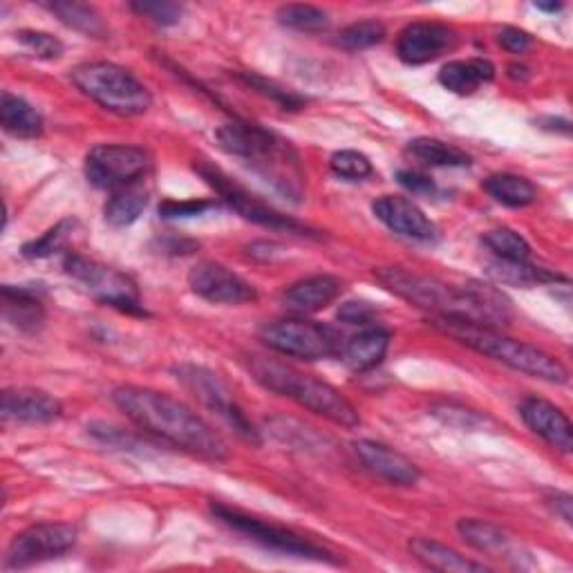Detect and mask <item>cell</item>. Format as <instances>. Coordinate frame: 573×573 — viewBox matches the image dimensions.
<instances>
[{"label": "cell", "instance_id": "obj_1", "mask_svg": "<svg viewBox=\"0 0 573 573\" xmlns=\"http://www.w3.org/2000/svg\"><path fill=\"white\" fill-rule=\"evenodd\" d=\"M374 278L395 296L428 312L433 318L466 320L495 329L513 320L508 298L493 285L468 283L457 287L402 267H378L374 269Z\"/></svg>", "mask_w": 573, "mask_h": 573}, {"label": "cell", "instance_id": "obj_2", "mask_svg": "<svg viewBox=\"0 0 573 573\" xmlns=\"http://www.w3.org/2000/svg\"><path fill=\"white\" fill-rule=\"evenodd\" d=\"M115 406L126 413L141 431L205 460L223 462L229 457V446L198 413L181 402L139 386H121L112 393Z\"/></svg>", "mask_w": 573, "mask_h": 573}, {"label": "cell", "instance_id": "obj_3", "mask_svg": "<svg viewBox=\"0 0 573 573\" xmlns=\"http://www.w3.org/2000/svg\"><path fill=\"white\" fill-rule=\"evenodd\" d=\"M216 137L225 152L236 155L254 166V170L265 181H269L278 194L292 200L303 198L305 175L298 152L289 141L249 121H229L216 132Z\"/></svg>", "mask_w": 573, "mask_h": 573}, {"label": "cell", "instance_id": "obj_4", "mask_svg": "<svg viewBox=\"0 0 573 573\" xmlns=\"http://www.w3.org/2000/svg\"><path fill=\"white\" fill-rule=\"evenodd\" d=\"M431 325L442 334L460 340L462 345L484 356H491L515 372L549 381V384H566L569 381V369L557 358H553L551 354L531 343L508 338L500 334L495 327H484L453 318H431Z\"/></svg>", "mask_w": 573, "mask_h": 573}, {"label": "cell", "instance_id": "obj_5", "mask_svg": "<svg viewBox=\"0 0 573 573\" xmlns=\"http://www.w3.org/2000/svg\"><path fill=\"white\" fill-rule=\"evenodd\" d=\"M249 369L258 384L267 391L296 402L298 406L325 417L336 426L356 428L360 424L358 411L334 386H329L327 381L303 374L285 363L263 356H254L249 360Z\"/></svg>", "mask_w": 573, "mask_h": 573}, {"label": "cell", "instance_id": "obj_6", "mask_svg": "<svg viewBox=\"0 0 573 573\" xmlns=\"http://www.w3.org/2000/svg\"><path fill=\"white\" fill-rule=\"evenodd\" d=\"M70 79L86 97L119 117H137L148 112L152 106L150 90L117 63H83L72 70Z\"/></svg>", "mask_w": 573, "mask_h": 573}, {"label": "cell", "instance_id": "obj_7", "mask_svg": "<svg viewBox=\"0 0 573 573\" xmlns=\"http://www.w3.org/2000/svg\"><path fill=\"white\" fill-rule=\"evenodd\" d=\"M211 511L220 522H225L234 531L247 535L249 540L258 542L260 546H265L269 551H278V553L294 555V557H305V560L338 564V557L332 551H327L325 546H320V544H316V542H312V540H307V537H303V535H298L289 528H283V526H276L271 522L251 517L247 513H240V511L223 506V504H214Z\"/></svg>", "mask_w": 573, "mask_h": 573}, {"label": "cell", "instance_id": "obj_8", "mask_svg": "<svg viewBox=\"0 0 573 573\" xmlns=\"http://www.w3.org/2000/svg\"><path fill=\"white\" fill-rule=\"evenodd\" d=\"M172 374L190 395H194L198 402H202L209 411L218 413L243 439L260 446L258 431L247 419L243 408L236 404L231 391L227 388V384L216 372H211L202 365L181 363V365L172 367Z\"/></svg>", "mask_w": 573, "mask_h": 573}, {"label": "cell", "instance_id": "obj_9", "mask_svg": "<svg viewBox=\"0 0 573 573\" xmlns=\"http://www.w3.org/2000/svg\"><path fill=\"white\" fill-rule=\"evenodd\" d=\"M196 170L205 177V181L216 190V194L245 220L260 225L265 229L271 231H283V234H294V236H314L309 227L300 225L294 218H287L278 211H274L271 207H267L265 202H260L256 196H251L247 188H243L240 184H236L229 175H225L218 166H214L207 159L196 161Z\"/></svg>", "mask_w": 573, "mask_h": 573}, {"label": "cell", "instance_id": "obj_10", "mask_svg": "<svg viewBox=\"0 0 573 573\" xmlns=\"http://www.w3.org/2000/svg\"><path fill=\"white\" fill-rule=\"evenodd\" d=\"M260 338L278 354L303 360H320L340 352V338L332 327L305 318L269 323L263 327Z\"/></svg>", "mask_w": 573, "mask_h": 573}, {"label": "cell", "instance_id": "obj_11", "mask_svg": "<svg viewBox=\"0 0 573 573\" xmlns=\"http://www.w3.org/2000/svg\"><path fill=\"white\" fill-rule=\"evenodd\" d=\"M63 269L75 283H79L99 303L117 307L128 314H146L139 303L137 285L126 274L108 265H101L97 260H88L83 256H68L63 263Z\"/></svg>", "mask_w": 573, "mask_h": 573}, {"label": "cell", "instance_id": "obj_12", "mask_svg": "<svg viewBox=\"0 0 573 573\" xmlns=\"http://www.w3.org/2000/svg\"><path fill=\"white\" fill-rule=\"evenodd\" d=\"M150 168V155L130 144H101L86 157V177L92 186L121 190L137 184Z\"/></svg>", "mask_w": 573, "mask_h": 573}, {"label": "cell", "instance_id": "obj_13", "mask_svg": "<svg viewBox=\"0 0 573 573\" xmlns=\"http://www.w3.org/2000/svg\"><path fill=\"white\" fill-rule=\"evenodd\" d=\"M77 528L72 524L48 522L34 524L19 533L6 555V569H28L43 560H52L57 555L68 553L77 544Z\"/></svg>", "mask_w": 573, "mask_h": 573}, {"label": "cell", "instance_id": "obj_14", "mask_svg": "<svg viewBox=\"0 0 573 573\" xmlns=\"http://www.w3.org/2000/svg\"><path fill=\"white\" fill-rule=\"evenodd\" d=\"M188 285L200 298L216 305H243L258 300V292L243 276L220 263H198L188 274Z\"/></svg>", "mask_w": 573, "mask_h": 573}, {"label": "cell", "instance_id": "obj_15", "mask_svg": "<svg viewBox=\"0 0 573 573\" xmlns=\"http://www.w3.org/2000/svg\"><path fill=\"white\" fill-rule=\"evenodd\" d=\"M457 46V32L437 21H417L402 30L397 39V55L408 66H424Z\"/></svg>", "mask_w": 573, "mask_h": 573}, {"label": "cell", "instance_id": "obj_16", "mask_svg": "<svg viewBox=\"0 0 573 573\" xmlns=\"http://www.w3.org/2000/svg\"><path fill=\"white\" fill-rule=\"evenodd\" d=\"M372 211L378 223H384L397 236H404L417 243L437 240L435 223L408 198L384 196L372 205Z\"/></svg>", "mask_w": 573, "mask_h": 573}, {"label": "cell", "instance_id": "obj_17", "mask_svg": "<svg viewBox=\"0 0 573 573\" xmlns=\"http://www.w3.org/2000/svg\"><path fill=\"white\" fill-rule=\"evenodd\" d=\"M354 453L372 475L386 480L388 484L415 486L422 477L419 468L406 455L397 453L386 444L360 439L354 444Z\"/></svg>", "mask_w": 573, "mask_h": 573}, {"label": "cell", "instance_id": "obj_18", "mask_svg": "<svg viewBox=\"0 0 573 573\" xmlns=\"http://www.w3.org/2000/svg\"><path fill=\"white\" fill-rule=\"evenodd\" d=\"M520 417L540 439L560 453H571L573 448V426L569 417L553 404L528 397L520 406Z\"/></svg>", "mask_w": 573, "mask_h": 573}, {"label": "cell", "instance_id": "obj_19", "mask_svg": "<svg viewBox=\"0 0 573 573\" xmlns=\"http://www.w3.org/2000/svg\"><path fill=\"white\" fill-rule=\"evenodd\" d=\"M343 294V283L336 276L318 274L294 283L285 289L283 303L296 314H314L332 305Z\"/></svg>", "mask_w": 573, "mask_h": 573}, {"label": "cell", "instance_id": "obj_20", "mask_svg": "<svg viewBox=\"0 0 573 573\" xmlns=\"http://www.w3.org/2000/svg\"><path fill=\"white\" fill-rule=\"evenodd\" d=\"M61 404L41 391H6L3 417L21 424H52L61 417Z\"/></svg>", "mask_w": 573, "mask_h": 573}, {"label": "cell", "instance_id": "obj_21", "mask_svg": "<svg viewBox=\"0 0 573 573\" xmlns=\"http://www.w3.org/2000/svg\"><path fill=\"white\" fill-rule=\"evenodd\" d=\"M495 79V66L486 59H468V61H451L439 72V83L460 95H473L484 83H491Z\"/></svg>", "mask_w": 573, "mask_h": 573}, {"label": "cell", "instance_id": "obj_22", "mask_svg": "<svg viewBox=\"0 0 573 573\" xmlns=\"http://www.w3.org/2000/svg\"><path fill=\"white\" fill-rule=\"evenodd\" d=\"M391 347V334L381 327H367L360 334H356L347 345L343 347V360L354 372H365L376 367L386 358Z\"/></svg>", "mask_w": 573, "mask_h": 573}, {"label": "cell", "instance_id": "obj_23", "mask_svg": "<svg viewBox=\"0 0 573 573\" xmlns=\"http://www.w3.org/2000/svg\"><path fill=\"white\" fill-rule=\"evenodd\" d=\"M3 314L21 332H39L46 323V309L37 294L26 287H3Z\"/></svg>", "mask_w": 573, "mask_h": 573}, {"label": "cell", "instance_id": "obj_24", "mask_svg": "<svg viewBox=\"0 0 573 573\" xmlns=\"http://www.w3.org/2000/svg\"><path fill=\"white\" fill-rule=\"evenodd\" d=\"M413 555L424 562L428 569L446 571V573H473V571H488L486 564L473 562L466 555H460L455 549L439 544L428 537H415L411 540Z\"/></svg>", "mask_w": 573, "mask_h": 573}, {"label": "cell", "instance_id": "obj_25", "mask_svg": "<svg viewBox=\"0 0 573 573\" xmlns=\"http://www.w3.org/2000/svg\"><path fill=\"white\" fill-rule=\"evenodd\" d=\"M0 124L19 139H34L43 132L41 112L12 92H6L3 99H0Z\"/></svg>", "mask_w": 573, "mask_h": 573}, {"label": "cell", "instance_id": "obj_26", "mask_svg": "<svg viewBox=\"0 0 573 573\" xmlns=\"http://www.w3.org/2000/svg\"><path fill=\"white\" fill-rule=\"evenodd\" d=\"M484 190L495 202L511 209H522L537 200V188L533 186V181L513 172H495L486 177Z\"/></svg>", "mask_w": 573, "mask_h": 573}, {"label": "cell", "instance_id": "obj_27", "mask_svg": "<svg viewBox=\"0 0 573 573\" xmlns=\"http://www.w3.org/2000/svg\"><path fill=\"white\" fill-rule=\"evenodd\" d=\"M150 194L148 188H144L139 181L132 186H126L121 190H115V196L108 200L103 216L106 223L112 227H130L132 223L139 220L144 209L148 207Z\"/></svg>", "mask_w": 573, "mask_h": 573}, {"label": "cell", "instance_id": "obj_28", "mask_svg": "<svg viewBox=\"0 0 573 573\" xmlns=\"http://www.w3.org/2000/svg\"><path fill=\"white\" fill-rule=\"evenodd\" d=\"M486 274L500 283V285H513V287H531V285H544V283H566L564 276L553 274L549 269L535 267L526 263H511V260H495L488 265Z\"/></svg>", "mask_w": 573, "mask_h": 573}, {"label": "cell", "instance_id": "obj_29", "mask_svg": "<svg viewBox=\"0 0 573 573\" xmlns=\"http://www.w3.org/2000/svg\"><path fill=\"white\" fill-rule=\"evenodd\" d=\"M48 10L59 17V21L86 37L103 39L108 34V26L103 23L101 14L83 3H50Z\"/></svg>", "mask_w": 573, "mask_h": 573}, {"label": "cell", "instance_id": "obj_30", "mask_svg": "<svg viewBox=\"0 0 573 573\" xmlns=\"http://www.w3.org/2000/svg\"><path fill=\"white\" fill-rule=\"evenodd\" d=\"M408 152L428 166H471V155L462 148L435 137H417L408 144Z\"/></svg>", "mask_w": 573, "mask_h": 573}, {"label": "cell", "instance_id": "obj_31", "mask_svg": "<svg viewBox=\"0 0 573 573\" xmlns=\"http://www.w3.org/2000/svg\"><path fill=\"white\" fill-rule=\"evenodd\" d=\"M457 531L466 544L482 553H502L511 542L508 533L502 526L486 520H460Z\"/></svg>", "mask_w": 573, "mask_h": 573}, {"label": "cell", "instance_id": "obj_32", "mask_svg": "<svg viewBox=\"0 0 573 573\" xmlns=\"http://www.w3.org/2000/svg\"><path fill=\"white\" fill-rule=\"evenodd\" d=\"M482 243L497 256V260L526 263L531 258L528 243L511 229H493V231L484 234Z\"/></svg>", "mask_w": 573, "mask_h": 573}, {"label": "cell", "instance_id": "obj_33", "mask_svg": "<svg viewBox=\"0 0 573 573\" xmlns=\"http://www.w3.org/2000/svg\"><path fill=\"white\" fill-rule=\"evenodd\" d=\"M77 227V220H61L57 227H52L48 234H43L39 240H32L23 247V256L30 260H43L55 254H59L68 240L72 238Z\"/></svg>", "mask_w": 573, "mask_h": 573}, {"label": "cell", "instance_id": "obj_34", "mask_svg": "<svg viewBox=\"0 0 573 573\" xmlns=\"http://www.w3.org/2000/svg\"><path fill=\"white\" fill-rule=\"evenodd\" d=\"M276 17L285 28H292L298 32H320L329 26L327 14L312 6H285L278 10Z\"/></svg>", "mask_w": 573, "mask_h": 573}, {"label": "cell", "instance_id": "obj_35", "mask_svg": "<svg viewBox=\"0 0 573 573\" xmlns=\"http://www.w3.org/2000/svg\"><path fill=\"white\" fill-rule=\"evenodd\" d=\"M386 39V26L381 21H358L338 34V46L345 50H367Z\"/></svg>", "mask_w": 573, "mask_h": 573}, {"label": "cell", "instance_id": "obj_36", "mask_svg": "<svg viewBox=\"0 0 573 573\" xmlns=\"http://www.w3.org/2000/svg\"><path fill=\"white\" fill-rule=\"evenodd\" d=\"M329 166L334 170V175L349 179V181H360L365 177H369L374 172L372 161L358 152V150H338L332 155Z\"/></svg>", "mask_w": 573, "mask_h": 573}, {"label": "cell", "instance_id": "obj_37", "mask_svg": "<svg viewBox=\"0 0 573 573\" xmlns=\"http://www.w3.org/2000/svg\"><path fill=\"white\" fill-rule=\"evenodd\" d=\"M17 37L39 59H59L63 55V43L48 32L26 30V32H19Z\"/></svg>", "mask_w": 573, "mask_h": 573}, {"label": "cell", "instance_id": "obj_38", "mask_svg": "<svg viewBox=\"0 0 573 573\" xmlns=\"http://www.w3.org/2000/svg\"><path fill=\"white\" fill-rule=\"evenodd\" d=\"M240 79H243L245 83H249L254 90H258V92L271 97L274 101H278L285 110H298V108L303 106V99H300V97H296L294 92H289V90H285V88H278L276 83H271V81H267V79H263V77H258V75L243 72Z\"/></svg>", "mask_w": 573, "mask_h": 573}, {"label": "cell", "instance_id": "obj_39", "mask_svg": "<svg viewBox=\"0 0 573 573\" xmlns=\"http://www.w3.org/2000/svg\"><path fill=\"white\" fill-rule=\"evenodd\" d=\"M130 10L157 26H164V28L175 26L184 12L181 6H177V3H132Z\"/></svg>", "mask_w": 573, "mask_h": 573}, {"label": "cell", "instance_id": "obj_40", "mask_svg": "<svg viewBox=\"0 0 573 573\" xmlns=\"http://www.w3.org/2000/svg\"><path fill=\"white\" fill-rule=\"evenodd\" d=\"M216 205L214 202H207V200H188V202H164L159 207V214L161 218H194V216H202L205 211L214 209Z\"/></svg>", "mask_w": 573, "mask_h": 573}, {"label": "cell", "instance_id": "obj_41", "mask_svg": "<svg viewBox=\"0 0 573 573\" xmlns=\"http://www.w3.org/2000/svg\"><path fill=\"white\" fill-rule=\"evenodd\" d=\"M376 316V307L367 300H347L338 309V318L347 325H367Z\"/></svg>", "mask_w": 573, "mask_h": 573}, {"label": "cell", "instance_id": "obj_42", "mask_svg": "<svg viewBox=\"0 0 573 573\" xmlns=\"http://www.w3.org/2000/svg\"><path fill=\"white\" fill-rule=\"evenodd\" d=\"M397 179L404 188H408L411 194H415V196H433L437 190L435 181L431 177L417 172V170H399Z\"/></svg>", "mask_w": 573, "mask_h": 573}, {"label": "cell", "instance_id": "obj_43", "mask_svg": "<svg viewBox=\"0 0 573 573\" xmlns=\"http://www.w3.org/2000/svg\"><path fill=\"white\" fill-rule=\"evenodd\" d=\"M500 46H502L506 52H511V55H524V52L531 50L533 41H531V37H528L524 30H520V28H504V30L500 32Z\"/></svg>", "mask_w": 573, "mask_h": 573}, {"label": "cell", "instance_id": "obj_44", "mask_svg": "<svg viewBox=\"0 0 573 573\" xmlns=\"http://www.w3.org/2000/svg\"><path fill=\"white\" fill-rule=\"evenodd\" d=\"M546 502H549V506L553 508L555 515H560L566 524H571V520H573V513H571L573 497L569 493H553Z\"/></svg>", "mask_w": 573, "mask_h": 573}, {"label": "cell", "instance_id": "obj_45", "mask_svg": "<svg viewBox=\"0 0 573 573\" xmlns=\"http://www.w3.org/2000/svg\"><path fill=\"white\" fill-rule=\"evenodd\" d=\"M535 8L542 10V12H560L562 10L560 3H549V6L546 3H535Z\"/></svg>", "mask_w": 573, "mask_h": 573}]
</instances>
